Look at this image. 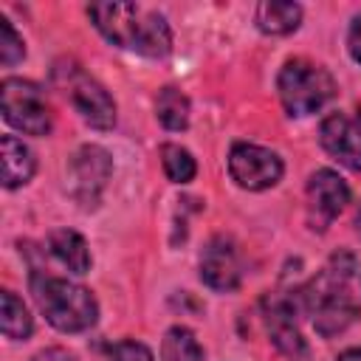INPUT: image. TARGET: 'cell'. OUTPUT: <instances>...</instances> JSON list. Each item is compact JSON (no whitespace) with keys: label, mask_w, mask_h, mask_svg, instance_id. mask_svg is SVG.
<instances>
[{"label":"cell","mask_w":361,"mask_h":361,"mask_svg":"<svg viewBox=\"0 0 361 361\" xmlns=\"http://www.w3.org/2000/svg\"><path fill=\"white\" fill-rule=\"evenodd\" d=\"M107 361H152V353L141 341H118L107 350Z\"/></svg>","instance_id":"21"},{"label":"cell","mask_w":361,"mask_h":361,"mask_svg":"<svg viewBox=\"0 0 361 361\" xmlns=\"http://www.w3.org/2000/svg\"><path fill=\"white\" fill-rule=\"evenodd\" d=\"M319 141L338 164H344L353 172H361V121L333 113L319 127Z\"/></svg>","instance_id":"12"},{"label":"cell","mask_w":361,"mask_h":361,"mask_svg":"<svg viewBox=\"0 0 361 361\" xmlns=\"http://www.w3.org/2000/svg\"><path fill=\"white\" fill-rule=\"evenodd\" d=\"M3 118L25 135H48L51 133V110L42 96V87L28 79H3L0 87Z\"/></svg>","instance_id":"6"},{"label":"cell","mask_w":361,"mask_h":361,"mask_svg":"<svg viewBox=\"0 0 361 361\" xmlns=\"http://www.w3.org/2000/svg\"><path fill=\"white\" fill-rule=\"evenodd\" d=\"M113 172V158L104 147L99 144H85L76 149L71 158L68 180H71V195L82 209H93L110 180Z\"/></svg>","instance_id":"7"},{"label":"cell","mask_w":361,"mask_h":361,"mask_svg":"<svg viewBox=\"0 0 361 361\" xmlns=\"http://www.w3.org/2000/svg\"><path fill=\"white\" fill-rule=\"evenodd\" d=\"M347 48H350V56L355 62H361V14L353 17V25H350V34H347Z\"/></svg>","instance_id":"22"},{"label":"cell","mask_w":361,"mask_h":361,"mask_svg":"<svg viewBox=\"0 0 361 361\" xmlns=\"http://www.w3.org/2000/svg\"><path fill=\"white\" fill-rule=\"evenodd\" d=\"M228 172L237 186L259 192L282 178V158L259 144H234L228 152Z\"/></svg>","instance_id":"8"},{"label":"cell","mask_w":361,"mask_h":361,"mask_svg":"<svg viewBox=\"0 0 361 361\" xmlns=\"http://www.w3.org/2000/svg\"><path fill=\"white\" fill-rule=\"evenodd\" d=\"M302 20V6L296 3H282V0H265L257 6V28L271 37H282L299 28Z\"/></svg>","instance_id":"15"},{"label":"cell","mask_w":361,"mask_h":361,"mask_svg":"<svg viewBox=\"0 0 361 361\" xmlns=\"http://www.w3.org/2000/svg\"><path fill=\"white\" fill-rule=\"evenodd\" d=\"M0 327H3V336L6 338H28L31 330H34V322L25 310V305L11 293V290H3V313H0Z\"/></svg>","instance_id":"18"},{"label":"cell","mask_w":361,"mask_h":361,"mask_svg":"<svg viewBox=\"0 0 361 361\" xmlns=\"http://www.w3.org/2000/svg\"><path fill=\"white\" fill-rule=\"evenodd\" d=\"M155 110H158V121L166 130H186V124H189V99L178 87H164L158 93Z\"/></svg>","instance_id":"17"},{"label":"cell","mask_w":361,"mask_h":361,"mask_svg":"<svg viewBox=\"0 0 361 361\" xmlns=\"http://www.w3.org/2000/svg\"><path fill=\"white\" fill-rule=\"evenodd\" d=\"M48 245H51V254L73 274H87L90 268V251H87V243L79 231H71V228H56L51 231L48 237Z\"/></svg>","instance_id":"14"},{"label":"cell","mask_w":361,"mask_h":361,"mask_svg":"<svg viewBox=\"0 0 361 361\" xmlns=\"http://www.w3.org/2000/svg\"><path fill=\"white\" fill-rule=\"evenodd\" d=\"M31 296L42 316L62 333H82L96 324L99 305L93 293L76 282L59 279L45 271H31Z\"/></svg>","instance_id":"3"},{"label":"cell","mask_w":361,"mask_h":361,"mask_svg":"<svg viewBox=\"0 0 361 361\" xmlns=\"http://www.w3.org/2000/svg\"><path fill=\"white\" fill-rule=\"evenodd\" d=\"M338 361H361V347H353V350H344L338 355Z\"/></svg>","instance_id":"24"},{"label":"cell","mask_w":361,"mask_h":361,"mask_svg":"<svg viewBox=\"0 0 361 361\" xmlns=\"http://www.w3.org/2000/svg\"><path fill=\"white\" fill-rule=\"evenodd\" d=\"M54 85L65 93V99L76 107V113L96 130H110L116 124V102L110 93L82 71L73 59H59L54 65Z\"/></svg>","instance_id":"5"},{"label":"cell","mask_w":361,"mask_h":361,"mask_svg":"<svg viewBox=\"0 0 361 361\" xmlns=\"http://www.w3.org/2000/svg\"><path fill=\"white\" fill-rule=\"evenodd\" d=\"M0 149H3V186L6 189H17V186L28 183L34 169H37L34 152L14 135H3L0 138Z\"/></svg>","instance_id":"13"},{"label":"cell","mask_w":361,"mask_h":361,"mask_svg":"<svg viewBox=\"0 0 361 361\" xmlns=\"http://www.w3.org/2000/svg\"><path fill=\"white\" fill-rule=\"evenodd\" d=\"M276 87H279L282 107L290 116H310V113L322 110L336 93L333 76L322 65H313L307 59L285 62L279 71Z\"/></svg>","instance_id":"4"},{"label":"cell","mask_w":361,"mask_h":361,"mask_svg":"<svg viewBox=\"0 0 361 361\" xmlns=\"http://www.w3.org/2000/svg\"><path fill=\"white\" fill-rule=\"evenodd\" d=\"M23 56H25L23 37L14 31V25L8 20H0V62L3 65H14Z\"/></svg>","instance_id":"20"},{"label":"cell","mask_w":361,"mask_h":361,"mask_svg":"<svg viewBox=\"0 0 361 361\" xmlns=\"http://www.w3.org/2000/svg\"><path fill=\"white\" fill-rule=\"evenodd\" d=\"M355 231H358V237H361V209H358V214H355Z\"/></svg>","instance_id":"25"},{"label":"cell","mask_w":361,"mask_h":361,"mask_svg":"<svg viewBox=\"0 0 361 361\" xmlns=\"http://www.w3.org/2000/svg\"><path fill=\"white\" fill-rule=\"evenodd\" d=\"M93 25L118 48L141 56H166L172 51V31L164 14L138 3H93L87 8Z\"/></svg>","instance_id":"1"},{"label":"cell","mask_w":361,"mask_h":361,"mask_svg":"<svg viewBox=\"0 0 361 361\" xmlns=\"http://www.w3.org/2000/svg\"><path fill=\"white\" fill-rule=\"evenodd\" d=\"M353 271H355L353 257H347L344 265L338 262V257H333L330 268H324L310 285L296 290V299L313 316L316 333L324 336V338H330L336 333H344L361 316V305L355 302V296L347 288V279H350Z\"/></svg>","instance_id":"2"},{"label":"cell","mask_w":361,"mask_h":361,"mask_svg":"<svg viewBox=\"0 0 361 361\" xmlns=\"http://www.w3.org/2000/svg\"><path fill=\"white\" fill-rule=\"evenodd\" d=\"M161 161H164L166 178L175 180V183H189L197 172V164H195L192 152L178 147V144H164L161 147Z\"/></svg>","instance_id":"19"},{"label":"cell","mask_w":361,"mask_h":361,"mask_svg":"<svg viewBox=\"0 0 361 361\" xmlns=\"http://www.w3.org/2000/svg\"><path fill=\"white\" fill-rule=\"evenodd\" d=\"M31 361H76V355H71L62 347H48V350H39Z\"/></svg>","instance_id":"23"},{"label":"cell","mask_w":361,"mask_h":361,"mask_svg":"<svg viewBox=\"0 0 361 361\" xmlns=\"http://www.w3.org/2000/svg\"><path fill=\"white\" fill-rule=\"evenodd\" d=\"M200 279L212 290H234L243 279L240 251L228 237H212L200 251Z\"/></svg>","instance_id":"11"},{"label":"cell","mask_w":361,"mask_h":361,"mask_svg":"<svg viewBox=\"0 0 361 361\" xmlns=\"http://www.w3.org/2000/svg\"><path fill=\"white\" fill-rule=\"evenodd\" d=\"M262 316H265V327L271 341L276 344V350L288 358V361H310L307 344L293 322L296 316V293L282 296V293H271L262 299Z\"/></svg>","instance_id":"9"},{"label":"cell","mask_w":361,"mask_h":361,"mask_svg":"<svg viewBox=\"0 0 361 361\" xmlns=\"http://www.w3.org/2000/svg\"><path fill=\"white\" fill-rule=\"evenodd\" d=\"M350 203V186L333 169H316L307 180V223L313 231H324L341 209Z\"/></svg>","instance_id":"10"},{"label":"cell","mask_w":361,"mask_h":361,"mask_svg":"<svg viewBox=\"0 0 361 361\" xmlns=\"http://www.w3.org/2000/svg\"><path fill=\"white\" fill-rule=\"evenodd\" d=\"M161 361H203V350L189 327H169L161 341Z\"/></svg>","instance_id":"16"}]
</instances>
